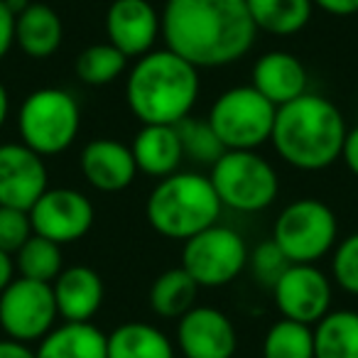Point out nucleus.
<instances>
[{
    "mask_svg": "<svg viewBox=\"0 0 358 358\" xmlns=\"http://www.w3.org/2000/svg\"><path fill=\"white\" fill-rule=\"evenodd\" d=\"M263 358H314V327L278 319L265 331Z\"/></svg>",
    "mask_w": 358,
    "mask_h": 358,
    "instance_id": "cd10ccee",
    "label": "nucleus"
},
{
    "mask_svg": "<svg viewBox=\"0 0 358 358\" xmlns=\"http://www.w3.org/2000/svg\"><path fill=\"white\" fill-rule=\"evenodd\" d=\"M341 159H343V164L348 167V172L358 177V125L346 133L343 150H341Z\"/></svg>",
    "mask_w": 358,
    "mask_h": 358,
    "instance_id": "f704fd0d",
    "label": "nucleus"
},
{
    "mask_svg": "<svg viewBox=\"0 0 358 358\" xmlns=\"http://www.w3.org/2000/svg\"><path fill=\"white\" fill-rule=\"evenodd\" d=\"M196 292H199V285L182 265L169 268L159 273L150 285V309L162 319H179L192 307H196Z\"/></svg>",
    "mask_w": 358,
    "mask_h": 358,
    "instance_id": "393cba45",
    "label": "nucleus"
},
{
    "mask_svg": "<svg viewBox=\"0 0 358 358\" xmlns=\"http://www.w3.org/2000/svg\"><path fill=\"white\" fill-rule=\"evenodd\" d=\"M307 84L309 74L302 59L285 50L265 52L250 69V86L258 89L278 108L307 94Z\"/></svg>",
    "mask_w": 358,
    "mask_h": 358,
    "instance_id": "f3484780",
    "label": "nucleus"
},
{
    "mask_svg": "<svg viewBox=\"0 0 358 358\" xmlns=\"http://www.w3.org/2000/svg\"><path fill=\"white\" fill-rule=\"evenodd\" d=\"M128 69V57L115 50L110 42L91 45L79 52L74 62V74L86 86H108Z\"/></svg>",
    "mask_w": 358,
    "mask_h": 358,
    "instance_id": "bb28decb",
    "label": "nucleus"
},
{
    "mask_svg": "<svg viewBox=\"0 0 358 358\" xmlns=\"http://www.w3.org/2000/svg\"><path fill=\"white\" fill-rule=\"evenodd\" d=\"M6 6L10 8V13H13V15L17 17V15H20L22 10H25L27 6H30V0H6Z\"/></svg>",
    "mask_w": 358,
    "mask_h": 358,
    "instance_id": "58836bf2",
    "label": "nucleus"
},
{
    "mask_svg": "<svg viewBox=\"0 0 358 358\" xmlns=\"http://www.w3.org/2000/svg\"><path fill=\"white\" fill-rule=\"evenodd\" d=\"M346 133V118L338 106L327 96L307 91L278 108L270 143L289 167L299 172H322L341 159Z\"/></svg>",
    "mask_w": 358,
    "mask_h": 358,
    "instance_id": "7ed1b4c3",
    "label": "nucleus"
},
{
    "mask_svg": "<svg viewBox=\"0 0 358 358\" xmlns=\"http://www.w3.org/2000/svg\"><path fill=\"white\" fill-rule=\"evenodd\" d=\"M289 260L285 258V253L280 250V245L273 238L258 243L253 250L248 253V270L253 273V278L260 285L273 289V285L280 280V275L289 268Z\"/></svg>",
    "mask_w": 358,
    "mask_h": 358,
    "instance_id": "c756f323",
    "label": "nucleus"
},
{
    "mask_svg": "<svg viewBox=\"0 0 358 358\" xmlns=\"http://www.w3.org/2000/svg\"><path fill=\"white\" fill-rule=\"evenodd\" d=\"M32 236L35 231H32L30 211L0 206V250L15 255Z\"/></svg>",
    "mask_w": 358,
    "mask_h": 358,
    "instance_id": "2f4dec72",
    "label": "nucleus"
},
{
    "mask_svg": "<svg viewBox=\"0 0 358 358\" xmlns=\"http://www.w3.org/2000/svg\"><path fill=\"white\" fill-rule=\"evenodd\" d=\"M336 238L338 221L334 209L312 196L289 201L273 226V241L289 263L317 265L336 248Z\"/></svg>",
    "mask_w": 358,
    "mask_h": 358,
    "instance_id": "0eeeda50",
    "label": "nucleus"
},
{
    "mask_svg": "<svg viewBox=\"0 0 358 358\" xmlns=\"http://www.w3.org/2000/svg\"><path fill=\"white\" fill-rule=\"evenodd\" d=\"M64 42V22L55 8L30 3L15 17V45L30 59H47Z\"/></svg>",
    "mask_w": 358,
    "mask_h": 358,
    "instance_id": "aec40b11",
    "label": "nucleus"
},
{
    "mask_svg": "<svg viewBox=\"0 0 358 358\" xmlns=\"http://www.w3.org/2000/svg\"><path fill=\"white\" fill-rule=\"evenodd\" d=\"M334 285L324 270L312 263H292L273 285V299L282 319L314 324L331 312Z\"/></svg>",
    "mask_w": 358,
    "mask_h": 358,
    "instance_id": "9b49d317",
    "label": "nucleus"
},
{
    "mask_svg": "<svg viewBox=\"0 0 358 358\" xmlns=\"http://www.w3.org/2000/svg\"><path fill=\"white\" fill-rule=\"evenodd\" d=\"M179 133V143H182V152H185V159L196 164H204V167H214L216 159L226 152L224 143L219 140L216 130L209 125L206 118H185L177 125Z\"/></svg>",
    "mask_w": 358,
    "mask_h": 358,
    "instance_id": "c85d7f7f",
    "label": "nucleus"
},
{
    "mask_svg": "<svg viewBox=\"0 0 358 358\" xmlns=\"http://www.w3.org/2000/svg\"><path fill=\"white\" fill-rule=\"evenodd\" d=\"M130 152L138 164V172L155 179L179 172V164L185 162L177 125H140L130 143Z\"/></svg>",
    "mask_w": 358,
    "mask_h": 358,
    "instance_id": "6ab92c4d",
    "label": "nucleus"
},
{
    "mask_svg": "<svg viewBox=\"0 0 358 358\" xmlns=\"http://www.w3.org/2000/svg\"><path fill=\"white\" fill-rule=\"evenodd\" d=\"M248 253L238 231L214 224L185 241L182 268L199 287H226L248 268Z\"/></svg>",
    "mask_w": 358,
    "mask_h": 358,
    "instance_id": "1a4fd4ad",
    "label": "nucleus"
},
{
    "mask_svg": "<svg viewBox=\"0 0 358 358\" xmlns=\"http://www.w3.org/2000/svg\"><path fill=\"white\" fill-rule=\"evenodd\" d=\"M57 317L59 309L50 282H37L17 275L0 292V329L13 341H42L55 329Z\"/></svg>",
    "mask_w": 358,
    "mask_h": 358,
    "instance_id": "9d476101",
    "label": "nucleus"
},
{
    "mask_svg": "<svg viewBox=\"0 0 358 358\" xmlns=\"http://www.w3.org/2000/svg\"><path fill=\"white\" fill-rule=\"evenodd\" d=\"M37 358H108L106 334L91 322H64L37 346Z\"/></svg>",
    "mask_w": 358,
    "mask_h": 358,
    "instance_id": "412c9836",
    "label": "nucleus"
},
{
    "mask_svg": "<svg viewBox=\"0 0 358 358\" xmlns=\"http://www.w3.org/2000/svg\"><path fill=\"white\" fill-rule=\"evenodd\" d=\"M94 219L96 209L91 199L71 187L47 189L30 209L32 231L59 245H69L84 238L94 226Z\"/></svg>",
    "mask_w": 358,
    "mask_h": 358,
    "instance_id": "f8f14e48",
    "label": "nucleus"
},
{
    "mask_svg": "<svg viewBox=\"0 0 358 358\" xmlns=\"http://www.w3.org/2000/svg\"><path fill=\"white\" fill-rule=\"evenodd\" d=\"M278 106L253 86H234L216 96L209 108V125L226 150H258L270 143Z\"/></svg>",
    "mask_w": 358,
    "mask_h": 358,
    "instance_id": "6e6552de",
    "label": "nucleus"
},
{
    "mask_svg": "<svg viewBox=\"0 0 358 358\" xmlns=\"http://www.w3.org/2000/svg\"><path fill=\"white\" fill-rule=\"evenodd\" d=\"M314 8L334 17H351L358 13V0H312Z\"/></svg>",
    "mask_w": 358,
    "mask_h": 358,
    "instance_id": "72a5a7b5",
    "label": "nucleus"
},
{
    "mask_svg": "<svg viewBox=\"0 0 358 358\" xmlns=\"http://www.w3.org/2000/svg\"><path fill=\"white\" fill-rule=\"evenodd\" d=\"M8 115H10V94H8L6 84L0 81V130L8 123Z\"/></svg>",
    "mask_w": 358,
    "mask_h": 358,
    "instance_id": "4c0bfd02",
    "label": "nucleus"
},
{
    "mask_svg": "<svg viewBox=\"0 0 358 358\" xmlns=\"http://www.w3.org/2000/svg\"><path fill=\"white\" fill-rule=\"evenodd\" d=\"M13 47H15V15L6 6V0H0V62L6 59Z\"/></svg>",
    "mask_w": 358,
    "mask_h": 358,
    "instance_id": "473e14b6",
    "label": "nucleus"
},
{
    "mask_svg": "<svg viewBox=\"0 0 358 358\" xmlns=\"http://www.w3.org/2000/svg\"><path fill=\"white\" fill-rule=\"evenodd\" d=\"M13 278H15V260L10 253L0 250V292L13 282Z\"/></svg>",
    "mask_w": 358,
    "mask_h": 358,
    "instance_id": "e433bc0d",
    "label": "nucleus"
},
{
    "mask_svg": "<svg viewBox=\"0 0 358 358\" xmlns=\"http://www.w3.org/2000/svg\"><path fill=\"white\" fill-rule=\"evenodd\" d=\"M209 179L221 206L238 214L270 209L280 194L278 169L258 150H226L211 167Z\"/></svg>",
    "mask_w": 358,
    "mask_h": 358,
    "instance_id": "423d86ee",
    "label": "nucleus"
},
{
    "mask_svg": "<svg viewBox=\"0 0 358 358\" xmlns=\"http://www.w3.org/2000/svg\"><path fill=\"white\" fill-rule=\"evenodd\" d=\"M55 302L64 322H91L101 309L106 287L101 275L89 265H71L52 282Z\"/></svg>",
    "mask_w": 358,
    "mask_h": 358,
    "instance_id": "a211bd4d",
    "label": "nucleus"
},
{
    "mask_svg": "<svg viewBox=\"0 0 358 358\" xmlns=\"http://www.w3.org/2000/svg\"><path fill=\"white\" fill-rule=\"evenodd\" d=\"M314 358H358V312L331 309L314 324Z\"/></svg>",
    "mask_w": 358,
    "mask_h": 358,
    "instance_id": "b1692460",
    "label": "nucleus"
},
{
    "mask_svg": "<svg viewBox=\"0 0 358 358\" xmlns=\"http://www.w3.org/2000/svg\"><path fill=\"white\" fill-rule=\"evenodd\" d=\"M234 358H241V356H234Z\"/></svg>",
    "mask_w": 358,
    "mask_h": 358,
    "instance_id": "ea45409f",
    "label": "nucleus"
},
{
    "mask_svg": "<svg viewBox=\"0 0 358 358\" xmlns=\"http://www.w3.org/2000/svg\"><path fill=\"white\" fill-rule=\"evenodd\" d=\"M0 358H37V353L32 351L27 343L3 338V341H0Z\"/></svg>",
    "mask_w": 358,
    "mask_h": 358,
    "instance_id": "c9c22d12",
    "label": "nucleus"
},
{
    "mask_svg": "<svg viewBox=\"0 0 358 358\" xmlns=\"http://www.w3.org/2000/svg\"><path fill=\"white\" fill-rule=\"evenodd\" d=\"M159 17L164 47L199 71L236 64L258 35L245 0H164Z\"/></svg>",
    "mask_w": 358,
    "mask_h": 358,
    "instance_id": "f257e3e1",
    "label": "nucleus"
},
{
    "mask_svg": "<svg viewBox=\"0 0 358 358\" xmlns=\"http://www.w3.org/2000/svg\"><path fill=\"white\" fill-rule=\"evenodd\" d=\"M79 167L86 182L106 194L128 189L138 174L130 145L113 138H96L86 143V148L81 150Z\"/></svg>",
    "mask_w": 358,
    "mask_h": 358,
    "instance_id": "dca6fc26",
    "label": "nucleus"
},
{
    "mask_svg": "<svg viewBox=\"0 0 358 358\" xmlns=\"http://www.w3.org/2000/svg\"><path fill=\"white\" fill-rule=\"evenodd\" d=\"M15 273L20 278L37 280V282H55L59 273L64 270V255H62V245L42 236H32L15 255Z\"/></svg>",
    "mask_w": 358,
    "mask_h": 358,
    "instance_id": "a878e982",
    "label": "nucleus"
},
{
    "mask_svg": "<svg viewBox=\"0 0 358 358\" xmlns=\"http://www.w3.org/2000/svg\"><path fill=\"white\" fill-rule=\"evenodd\" d=\"M255 27L275 37H292L309 25L312 0H245Z\"/></svg>",
    "mask_w": 358,
    "mask_h": 358,
    "instance_id": "5701e85b",
    "label": "nucleus"
},
{
    "mask_svg": "<svg viewBox=\"0 0 358 358\" xmlns=\"http://www.w3.org/2000/svg\"><path fill=\"white\" fill-rule=\"evenodd\" d=\"M106 35L128 59H140L152 52L162 37V17L150 0H110Z\"/></svg>",
    "mask_w": 358,
    "mask_h": 358,
    "instance_id": "2eb2a0df",
    "label": "nucleus"
},
{
    "mask_svg": "<svg viewBox=\"0 0 358 358\" xmlns=\"http://www.w3.org/2000/svg\"><path fill=\"white\" fill-rule=\"evenodd\" d=\"M81 130V106L66 89L42 86L22 101L17 110L20 143L42 157L62 155L76 143Z\"/></svg>",
    "mask_w": 358,
    "mask_h": 358,
    "instance_id": "39448f33",
    "label": "nucleus"
},
{
    "mask_svg": "<svg viewBox=\"0 0 358 358\" xmlns=\"http://www.w3.org/2000/svg\"><path fill=\"white\" fill-rule=\"evenodd\" d=\"M221 199L201 172H174L159 179L145 204L148 224L169 241H189L219 224Z\"/></svg>",
    "mask_w": 358,
    "mask_h": 358,
    "instance_id": "20e7f679",
    "label": "nucleus"
},
{
    "mask_svg": "<svg viewBox=\"0 0 358 358\" xmlns=\"http://www.w3.org/2000/svg\"><path fill=\"white\" fill-rule=\"evenodd\" d=\"M177 346L185 358H234L238 348V331L229 314L199 304L179 317Z\"/></svg>",
    "mask_w": 358,
    "mask_h": 358,
    "instance_id": "4468645a",
    "label": "nucleus"
},
{
    "mask_svg": "<svg viewBox=\"0 0 358 358\" xmlns=\"http://www.w3.org/2000/svg\"><path fill=\"white\" fill-rule=\"evenodd\" d=\"M201 94V76L177 52L152 50L135 59L125 79V101L143 125H179Z\"/></svg>",
    "mask_w": 358,
    "mask_h": 358,
    "instance_id": "f03ea898",
    "label": "nucleus"
},
{
    "mask_svg": "<svg viewBox=\"0 0 358 358\" xmlns=\"http://www.w3.org/2000/svg\"><path fill=\"white\" fill-rule=\"evenodd\" d=\"M47 189L50 172L42 155L25 143L0 145V206L30 211Z\"/></svg>",
    "mask_w": 358,
    "mask_h": 358,
    "instance_id": "ddd939ff",
    "label": "nucleus"
},
{
    "mask_svg": "<svg viewBox=\"0 0 358 358\" xmlns=\"http://www.w3.org/2000/svg\"><path fill=\"white\" fill-rule=\"evenodd\" d=\"M108 358H174V343L148 322H125L106 334Z\"/></svg>",
    "mask_w": 358,
    "mask_h": 358,
    "instance_id": "4be33fe9",
    "label": "nucleus"
},
{
    "mask_svg": "<svg viewBox=\"0 0 358 358\" xmlns=\"http://www.w3.org/2000/svg\"><path fill=\"white\" fill-rule=\"evenodd\" d=\"M331 275L343 292L358 297V231L341 238L331 250Z\"/></svg>",
    "mask_w": 358,
    "mask_h": 358,
    "instance_id": "7c9ffc66",
    "label": "nucleus"
}]
</instances>
